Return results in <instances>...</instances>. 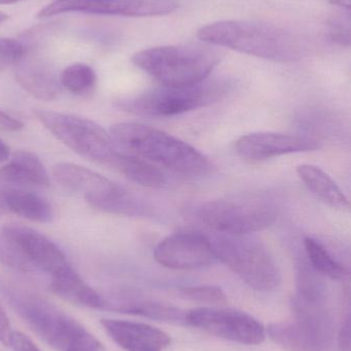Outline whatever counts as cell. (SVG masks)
<instances>
[{"mask_svg":"<svg viewBox=\"0 0 351 351\" xmlns=\"http://www.w3.org/2000/svg\"><path fill=\"white\" fill-rule=\"evenodd\" d=\"M60 84L78 96L88 94L96 86L97 75L94 69L87 64L76 63L68 66L60 75Z\"/></svg>","mask_w":351,"mask_h":351,"instance_id":"cell-26","label":"cell"},{"mask_svg":"<svg viewBox=\"0 0 351 351\" xmlns=\"http://www.w3.org/2000/svg\"><path fill=\"white\" fill-rule=\"evenodd\" d=\"M109 134L117 148L155 167L189 177L206 176L214 171L210 158L199 150L155 128L120 123L111 125Z\"/></svg>","mask_w":351,"mask_h":351,"instance_id":"cell-2","label":"cell"},{"mask_svg":"<svg viewBox=\"0 0 351 351\" xmlns=\"http://www.w3.org/2000/svg\"><path fill=\"white\" fill-rule=\"evenodd\" d=\"M179 8L175 0H54L39 10L37 16L49 18L66 12L132 18L165 16Z\"/></svg>","mask_w":351,"mask_h":351,"instance_id":"cell-12","label":"cell"},{"mask_svg":"<svg viewBox=\"0 0 351 351\" xmlns=\"http://www.w3.org/2000/svg\"><path fill=\"white\" fill-rule=\"evenodd\" d=\"M154 257L169 269L194 270L216 263V255L207 235L193 231L173 233L155 247Z\"/></svg>","mask_w":351,"mask_h":351,"instance_id":"cell-13","label":"cell"},{"mask_svg":"<svg viewBox=\"0 0 351 351\" xmlns=\"http://www.w3.org/2000/svg\"><path fill=\"white\" fill-rule=\"evenodd\" d=\"M304 247L311 268L317 274L336 280L348 278L350 274L348 268L338 262L323 243L317 239L306 237L304 239Z\"/></svg>","mask_w":351,"mask_h":351,"instance_id":"cell-25","label":"cell"},{"mask_svg":"<svg viewBox=\"0 0 351 351\" xmlns=\"http://www.w3.org/2000/svg\"><path fill=\"white\" fill-rule=\"evenodd\" d=\"M8 14H4V12H0V25L3 24L6 20H8Z\"/></svg>","mask_w":351,"mask_h":351,"instance_id":"cell-38","label":"cell"},{"mask_svg":"<svg viewBox=\"0 0 351 351\" xmlns=\"http://www.w3.org/2000/svg\"><path fill=\"white\" fill-rule=\"evenodd\" d=\"M196 221L216 233L249 235L275 222V204L267 196L245 193L200 202L191 208Z\"/></svg>","mask_w":351,"mask_h":351,"instance_id":"cell-5","label":"cell"},{"mask_svg":"<svg viewBox=\"0 0 351 351\" xmlns=\"http://www.w3.org/2000/svg\"><path fill=\"white\" fill-rule=\"evenodd\" d=\"M52 175L62 188L67 191L82 194L84 197L99 195L117 185L104 176L70 162L55 165Z\"/></svg>","mask_w":351,"mask_h":351,"instance_id":"cell-17","label":"cell"},{"mask_svg":"<svg viewBox=\"0 0 351 351\" xmlns=\"http://www.w3.org/2000/svg\"><path fill=\"white\" fill-rule=\"evenodd\" d=\"M220 60V51L207 43L150 47L132 57L134 65L168 88H183L204 82Z\"/></svg>","mask_w":351,"mask_h":351,"instance_id":"cell-4","label":"cell"},{"mask_svg":"<svg viewBox=\"0 0 351 351\" xmlns=\"http://www.w3.org/2000/svg\"><path fill=\"white\" fill-rule=\"evenodd\" d=\"M297 173L315 197L332 208H348V200L342 190L321 168L313 165H301L297 169Z\"/></svg>","mask_w":351,"mask_h":351,"instance_id":"cell-24","label":"cell"},{"mask_svg":"<svg viewBox=\"0 0 351 351\" xmlns=\"http://www.w3.org/2000/svg\"><path fill=\"white\" fill-rule=\"evenodd\" d=\"M37 121L60 142L82 158L106 166L117 149L109 132L86 117L34 109Z\"/></svg>","mask_w":351,"mask_h":351,"instance_id":"cell-8","label":"cell"},{"mask_svg":"<svg viewBox=\"0 0 351 351\" xmlns=\"http://www.w3.org/2000/svg\"><path fill=\"white\" fill-rule=\"evenodd\" d=\"M101 325L111 340L126 351H164L171 343L168 334L146 324L103 319Z\"/></svg>","mask_w":351,"mask_h":351,"instance_id":"cell-15","label":"cell"},{"mask_svg":"<svg viewBox=\"0 0 351 351\" xmlns=\"http://www.w3.org/2000/svg\"><path fill=\"white\" fill-rule=\"evenodd\" d=\"M8 208H6L5 202H4V190L0 189V215L6 214Z\"/></svg>","mask_w":351,"mask_h":351,"instance_id":"cell-36","label":"cell"},{"mask_svg":"<svg viewBox=\"0 0 351 351\" xmlns=\"http://www.w3.org/2000/svg\"><path fill=\"white\" fill-rule=\"evenodd\" d=\"M181 296L194 302L205 304H225L227 296L218 286H193L183 288Z\"/></svg>","mask_w":351,"mask_h":351,"instance_id":"cell-27","label":"cell"},{"mask_svg":"<svg viewBox=\"0 0 351 351\" xmlns=\"http://www.w3.org/2000/svg\"><path fill=\"white\" fill-rule=\"evenodd\" d=\"M8 156H10V149H8V146L0 140V162L8 160Z\"/></svg>","mask_w":351,"mask_h":351,"instance_id":"cell-34","label":"cell"},{"mask_svg":"<svg viewBox=\"0 0 351 351\" xmlns=\"http://www.w3.org/2000/svg\"><path fill=\"white\" fill-rule=\"evenodd\" d=\"M197 36L207 45L228 47L270 61H298L306 53L304 40L292 31L256 21L210 23L198 30Z\"/></svg>","mask_w":351,"mask_h":351,"instance_id":"cell-1","label":"cell"},{"mask_svg":"<svg viewBox=\"0 0 351 351\" xmlns=\"http://www.w3.org/2000/svg\"><path fill=\"white\" fill-rule=\"evenodd\" d=\"M185 323L235 343L260 346L265 341L264 326L249 313L236 309L210 307L193 309L185 313Z\"/></svg>","mask_w":351,"mask_h":351,"instance_id":"cell-10","label":"cell"},{"mask_svg":"<svg viewBox=\"0 0 351 351\" xmlns=\"http://www.w3.org/2000/svg\"><path fill=\"white\" fill-rule=\"evenodd\" d=\"M210 239L216 260L230 268L247 286L259 292L278 288L282 280L280 268L263 243L249 235L222 233Z\"/></svg>","mask_w":351,"mask_h":351,"instance_id":"cell-7","label":"cell"},{"mask_svg":"<svg viewBox=\"0 0 351 351\" xmlns=\"http://www.w3.org/2000/svg\"><path fill=\"white\" fill-rule=\"evenodd\" d=\"M332 4L336 6H340V8H346L350 10L351 6V0H330Z\"/></svg>","mask_w":351,"mask_h":351,"instance_id":"cell-35","label":"cell"},{"mask_svg":"<svg viewBox=\"0 0 351 351\" xmlns=\"http://www.w3.org/2000/svg\"><path fill=\"white\" fill-rule=\"evenodd\" d=\"M49 289L60 298L78 306L101 309L104 298L89 286L72 266L51 276Z\"/></svg>","mask_w":351,"mask_h":351,"instance_id":"cell-19","label":"cell"},{"mask_svg":"<svg viewBox=\"0 0 351 351\" xmlns=\"http://www.w3.org/2000/svg\"><path fill=\"white\" fill-rule=\"evenodd\" d=\"M338 348L339 351H350V317L343 319L339 334H338Z\"/></svg>","mask_w":351,"mask_h":351,"instance_id":"cell-32","label":"cell"},{"mask_svg":"<svg viewBox=\"0 0 351 351\" xmlns=\"http://www.w3.org/2000/svg\"><path fill=\"white\" fill-rule=\"evenodd\" d=\"M0 235L20 258L26 272L41 270L52 276L71 266L55 243L30 227L5 225L0 230Z\"/></svg>","mask_w":351,"mask_h":351,"instance_id":"cell-11","label":"cell"},{"mask_svg":"<svg viewBox=\"0 0 351 351\" xmlns=\"http://www.w3.org/2000/svg\"><path fill=\"white\" fill-rule=\"evenodd\" d=\"M292 319L272 324L270 338L288 351H325L333 340V319L324 303L293 300Z\"/></svg>","mask_w":351,"mask_h":351,"instance_id":"cell-9","label":"cell"},{"mask_svg":"<svg viewBox=\"0 0 351 351\" xmlns=\"http://www.w3.org/2000/svg\"><path fill=\"white\" fill-rule=\"evenodd\" d=\"M24 125L12 115L0 110V132L3 133H16L21 131Z\"/></svg>","mask_w":351,"mask_h":351,"instance_id":"cell-31","label":"cell"},{"mask_svg":"<svg viewBox=\"0 0 351 351\" xmlns=\"http://www.w3.org/2000/svg\"><path fill=\"white\" fill-rule=\"evenodd\" d=\"M26 55L24 43L16 39L0 38V71L18 65Z\"/></svg>","mask_w":351,"mask_h":351,"instance_id":"cell-28","label":"cell"},{"mask_svg":"<svg viewBox=\"0 0 351 351\" xmlns=\"http://www.w3.org/2000/svg\"><path fill=\"white\" fill-rule=\"evenodd\" d=\"M106 166L142 187L158 189L166 184L164 175L154 165L119 150Z\"/></svg>","mask_w":351,"mask_h":351,"instance_id":"cell-22","label":"cell"},{"mask_svg":"<svg viewBox=\"0 0 351 351\" xmlns=\"http://www.w3.org/2000/svg\"><path fill=\"white\" fill-rule=\"evenodd\" d=\"M12 333L10 319H8V315H6L5 311L0 303V342H2L4 346H8Z\"/></svg>","mask_w":351,"mask_h":351,"instance_id":"cell-33","label":"cell"},{"mask_svg":"<svg viewBox=\"0 0 351 351\" xmlns=\"http://www.w3.org/2000/svg\"><path fill=\"white\" fill-rule=\"evenodd\" d=\"M3 294L32 331L56 350L106 351L84 326L38 295L12 287H4Z\"/></svg>","mask_w":351,"mask_h":351,"instance_id":"cell-3","label":"cell"},{"mask_svg":"<svg viewBox=\"0 0 351 351\" xmlns=\"http://www.w3.org/2000/svg\"><path fill=\"white\" fill-rule=\"evenodd\" d=\"M103 308L167 323H185V313L181 309L137 295H119L113 300H104Z\"/></svg>","mask_w":351,"mask_h":351,"instance_id":"cell-18","label":"cell"},{"mask_svg":"<svg viewBox=\"0 0 351 351\" xmlns=\"http://www.w3.org/2000/svg\"><path fill=\"white\" fill-rule=\"evenodd\" d=\"M26 56L16 65L14 73L16 82L38 100L53 101L57 99L61 84L51 66L39 59H27Z\"/></svg>","mask_w":351,"mask_h":351,"instance_id":"cell-16","label":"cell"},{"mask_svg":"<svg viewBox=\"0 0 351 351\" xmlns=\"http://www.w3.org/2000/svg\"><path fill=\"white\" fill-rule=\"evenodd\" d=\"M8 346L12 351H41L28 336L21 332L12 331Z\"/></svg>","mask_w":351,"mask_h":351,"instance_id":"cell-30","label":"cell"},{"mask_svg":"<svg viewBox=\"0 0 351 351\" xmlns=\"http://www.w3.org/2000/svg\"><path fill=\"white\" fill-rule=\"evenodd\" d=\"M19 1H22V0H0V5H4V4L16 3V2Z\"/></svg>","mask_w":351,"mask_h":351,"instance_id":"cell-37","label":"cell"},{"mask_svg":"<svg viewBox=\"0 0 351 351\" xmlns=\"http://www.w3.org/2000/svg\"><path fill=\"white\" fill-rule=\"evenodd\" d=\"M319 148V141L313 138L270 132L247 134L239 138L235 143V152L238 156L251 162L271 160L286 154L315 152Z\"/></svg>","mask_w":351,"mask_h":351,"instance_id":"cell-14","label":"cell"},{"mask_svg":"<svg viewBox=\"0 0 351 351\" xmlns=\"http://www.w3.org/2000/svg\"><path fill=\"white\" fill-rule=\"evenodd\" d=\"M84 199L93 208L109 214L127 217L152 215V208L148 202L120 185L99 195L84 197Z\"/></svg>","mask_w":351,"mask_h":351,"instance_id":"cell-21","label":"cell"},{"mask_svg":"<svg viewBox=\"0 0 351 351\" xmlns=\"http://www.w3.org/2000/svg\"><path fill=\"white\" fill-rule=\"evenodd\" d=\"M234 86V82L229 78L206 80L183 88L162 86L137 96L120 99L115 104L126 112L141 117H175L224 100Z\"/></svg>","mask_w":351,"mask_h":351,"instance_id":"cell-6","label":"cell"},{"mask_svg":"<svg viewBox=\"0 0 351 351\" xmlns=\"http://www.w3.org/2000/svg\"><path fill=\"white\" fill-rule=\"evenodd\" d=\"M4 202L8 213L31 222L49 223L53 220L54 210L51 204L34 192L23 189L4 190Z\"/></svg>","mask_w":351,"mask_h":351,"instance_id":"cell-23","label":"cell"},{"mask_svg":"<svg viewBox=\"0 0 351 351\" xmlns=\"http://www.w3.org/2000/svg\"><path fill=\"white\" fill-rule=\"evenodd\" d=\"M350 16L346 19L342 16H337L333 19L330 23V36L332 40L336 41L341 45L348 47L350 43Z\"/></svg>","mask_w":351,"mask_h":351,"instance_id":"cell-29","label":"cell"},{"mask_svg":"<svg viewBox=\"0 0 351 351\" xmlns=\"http://www.w3.org/2000/svg\"><path fill=\"white\" fill-rule=\"evenodd\" d=\"M0 181L20 186L49 187V177L41 160L32 152H16L0 168Z\"/></svg>","mask_w":351,"mask_h":351,"instance_id":"cell-20","label":"cell"}]
</instances>
